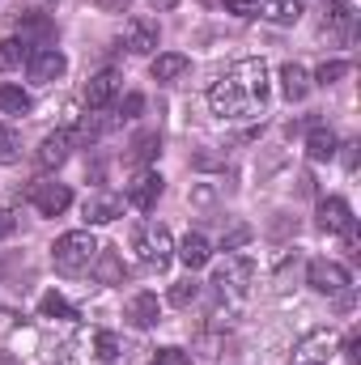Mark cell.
<instances>
[{
	"instance_id": "1",
	"label": "cell",
	"mask_w": 361,
	"mask_h": 365,
	"mask_svg": "<svg viewBox=\"0 0 361 365\" xmlns=\"http://www.w3.org/2000/svg\"><path fill=\"white\" fill-rule=\"evenodd\" d=\"M264 98H268V68H264V60L247 56V60H234L225 68V77L208 90V106L217 119L238 123V119H251L264 106Z\"/></svg>"
},
{
	"instance_id": "2",
	"label": "cell",
	"mask_w": 361,
	"mask_h": 365,
	"mask_svg": "<svg viewBox=\"0 0 361 365\" xmlns=\"http://www.w3.org/2000/svg\"><path fill=\"white\" fill-rule=\"evenodd\" d=\"M115 357H119V340L106 327H81L56 349V365H111Z\"/></svg>"
},
{
	"instance_id": "3",
	"label": "cell",
	"mask_w": 361,
	"mask_h": 365,
	"mask_svg": "<svg viewBox=\"0 0 361 365\" xmlns=\"http://www.w3.org/2000/svg\"><path fill=\"white\" fill-rule=\"evenodd\" d=\"M98 251H102V242L93 238L90 230H68V234H60V238H56L51 259H56V268H60V272L77 276V272H90V268H93Z\"/></svg>"
},
{
	"instance_id": "4",
	"label": "cell",
	"mask_w": 361,
	"mask_h": 365,
	"mask_svg": "<svg viewBox=\"0 0 361 365\" xmlns=\"http://www.w3.org/2000/svg\"><path fill=\"white\" fill-rule=\"evenodd\" d=\"M132 251H136V259L145 268H158L162 272L175 259V238H171V230L162 221H141L136 234H132Z\"/></svg>"
},
{
	"instance_id": "5",
	"label": "cell",
	"mask_w": 361,
	"mask_h": 365,
	"mask_svg": "<svg viewBox=\"0 0 361 365\" xmlns=\"http://www.w3.org/2000/svg\"><path fill=\"white\" fill-rule=\"evenodd\" d=\"M251 280H255V264L247 255H230L217 272H213V289L217 293H230V297H247L251 293Z\"/></svg>"
},
{
	"instance_id": "6",
	"label": "cell",
	"mask_w": 361,
	"mask_h": 365,
	"mask_svg": "<svg viewBox=\"0 0 361 365\" xmlns=\"http://www.w3.org/2000/svg\"><path fill=\"white\" fill-rule=\"evenodd\" d=\"M306 284H310L315 293L336 297V293H345L353 280H349V268L336 264V259H310V264H306Z\"/></svg>"
},
{
	"instance_id": "7",
	"label": "cell",
	"mask_w": 361,
	"mask_h": 365,
	"mask_svg": "<svg viewBox=\"0 0 361 365\" xmlns=\"http://www.w3.org/2000/svg\"><path fill=\"white\" fill-rule=\"evenodd\" d=\"M332 353H336V336H332V327H315V331H306V336L298 340V349H293V365H327Z\"/></svg>"
},
{
	"instance_id": "8",
	"label": "cell",
	"mask_w": 361,
	"mask_h": 365,
	"mask_svg": "<svg viewBox=\"0 0 361 365\" xmlns=\"http://www.w3.org/2000/svg\"><path fill=\"white\" fill-rule=\"evenodd\" d=\"M30 204L43 212V217H60L68 204H73V191L64 187V182H30Z\"/></svg>"
},
{
	"instance_id": "9",
	"label": "cell",
	"mask_w": 361,
	"mask_h": 365,
	"mask_svg": "<svg viewBox=\"0 0 361 365\" xmlns=\"http://www.w3.org/2000/svg\"><path fill=\"white\" fill-rule=\"evenodd\" d=\"M162 191H166V179H162L158 170H145V175H136V179L128 182V204H132L136 212H149V208L162 200Z\"/></svg>"
},
{
	"instance_id": "10",
	"label": "cell",
	"mask_w": 361,
	"mask_h": 365,
	"mask_svg": "<svg viewBox=\"0 0 361 365\" xmlns=\"http://www.w3.org/2000/svg\"><path fill=\"white\" fill-rule=\"evenodd\" d=\"M158 38H162V30H158L153 17H132L128 30H123V47H128L132 56H149V51H158Z\"/></svg>"
},
{
	"instance_id": "11",
	"label": "cell",
	"mask_w": 361,
	"mask_h": 365,
	"mask_svg": "<svg viewBox=\"0 0 361 365\" xmlns=\"http://www.w3.org/2000/svg\"><path fill=\"white\" fill-rule=\"evenodd\" d=\"M30 81H39V86H51V81H60L64 73H68V60L56 51V47H43V51H30Z\"/></svg>"
},
{
	"instance_id": "12",
	"label": "cell",
	"mask_w": 361,
	"mask_h": 365,
	"mask_svg": "<svg viewBox=\"0 0 361 365\" xmlns=\"http://www.w3.org/2000/svg\"><path fill=\"white\" fill-rule=\"evenodd\" d=\"M17 30H21V43H26V47H43V43L56 38V21H51L47 13H34V9L17 17Z\"/></svg>"
},
{
	"instance_id": "13",
	"label": "cell",
	"mask_w": 361,
	"mask_h": 365,
	"mask_svg": "<svg viewBox=\"0 0 361 365\" xmlns=\"http://www.w3.org/2000/svg\"><path fill=\"white\" fill-rule=\"evenodd\" d=\"M123 217V200L111 195V191H93L86 200V225H111Z\"/></svg>"
},
{
	"instance_id": "14",
	"label": "cell",
	"mask_w": 361,
	"mask_h": 365,
	"mask_svg": "<svg viewBox=\"0 0 361 365\" xmlns=\"http://www.w3.org/2000/svg\"><path fill=\"white\" fill-rule=\"evenodd\" d=\"M349 221H353L349 200H340V195L319 200V230H323V234H345V225H349Z\"/></svg>"
},
{
	"instance_id": "15",
	"label": "cell",
	"mask_w": 361,
	"mask_h": 365,
	"mask_svg": "<svg viewBox=\"0 0 361 365\" xmlns=\"http://www.w3.org/2000/svg\"><path fill=\"white\" fill-rule=\"evenodd\" d=\"M77 145V136H73V128H60V132H51V136H43V145H39V166H60L64 158H68V149Z\"/></svg>"
},
{
	"instance_id": "16",
	"label": "cell",
	"mask_w": 361,
	"mask_h": 365,
	"mask_svg": "<svg viewBox=\"0 0 361 365\" xmlns=\"http://www.w3.org/2000/svg\"><path fill=\"white\" fill-rule=\"evenodd\" d=\"M115 93H119V73L115 68H102L98 77H90V86H86V102H90V110H102Z\"/></svg>"
},
{
	"instance_id": "17",
	"label": "cell",
	"mask_w": 361,
	"mask_h": 365,
	"mask_svg": "<svg viewBox=\"0 0 361 365\" xmlns=\"http://www.w3.org/2000/svg\"><path fill=\"white\" fill-rule=\"evenodd\" d=\"M128 319H132V327H158L162 323V306H158V297L153 293H136L132 302H128Z\"/></svg>"
},
{
	"instance_id": "18",
	"label": "cell",
	"mask_w": 361,
	"mask_h": 365,
	"mask_svg": "<svg viewBox=\"0 0 361 365\" xmlns=\"http://www.w3.org/2000/svg\"><path fill=\"white\" fill-rule=\"evenodd\" d=\"M179 259H183V268H187V272H200V268L213 259L208 238H204V234H187V238L179 242Z\"/></svg>"
},
{
	"instance_id": "19",
	"label": "cell",
	"mask_w": 361,
	"mask_h": 365,
	"mask_svg": "<svg viewBox=\"0 0 361 365\" xmlns=\"http://www.w3.org/2000/svg\"><path fill=\"white\" fill-rule=\"evenodd\" d=\"M102 284H123V276H128V268H123V259L111 251V247H102L98 251V259H93V268H90Z\"/></svg>"
},
{
	"instance_id": "20",
	"label": "cell",
	"mask_w": 361,
	"mask_h": 365,
	"mask_svg": "<svg viewBox=\"0 0 361 365\" xmlns=\"http://www.w3.org/2000/svg\"><path fill=\"white\" fill-rule=\"evenodd\" d=\"M187 68H191V60H187V56L166 51V56H158V60H153V68H149V73H153V81H166V86H171V81L187 77Z\"/></svg>"
},
{
	"instance_id": "21",
	"label": "cell",
	"mask_w": 361,
	"mask_h": 365,
	"mask_svg": "<svg viewBox=\"0 0 361 365\" xmlns=\"http://www.w3.org/2000/svg\"><path fill=\"white\" fill-rule=\"evenodd\" d=\"M336 132L332 128H310V136H306V153H310V162H332L336 158Z\"/></svg>"
},
{
	"instance_id": "22",
	"label": "cell",
	"mask_w": 361,
	"mask_h": 365,
	"mask_svg": "<svg viewBox=\"0 0 361 365\" xmlns=\"http://www.w3.org/2000/svg\"><path fill=\"white\" fill-rule=\"evenodd\" d=\"M280 93H285L289 102H302V98L310 93V77H306L302 64H285V68H280Z\"/></svg>"
},
{
	"instance_id": "23",
	"label": "cell",
	"mask_w": 361,
	"mask_h": 365,
	"mask_svg": "<svg viewBox=\"0 0 361 365\" xmlns=\"http://www.w3.org/2000/svg\"><path fill=\"white\" fill-rule=\"evenodd\" d=\"M158 153H162V136H158V132H141V136L132 140L128 162H132V166H149V162H158Z\"/></svg>"
},
{
	"instance_id": "24",
	"label": "cell",
	"mask_w": 361,
	"mask_h": 365,
	"mask_svg": "<svg viewBox=\"0 0 361 365\" xmlns=\"http://www.w3.org/2000/svg\"><path fill=\"white\" fill-rule=\"evenodd\" d=\"M34 102L21 86H0V115H26Z\"/></svg>"
},
{
	"instance_id": "25",
	"label": "cell",
	"mask_w": 361,
	"mask_h": 365,
	"mask_svg": "<svg viewBox=\"0 0 361 365\" xmlns=\"http://www.w3.org/2000/svg\"><path fill=\"white\" fill-rule=\"evenodd\" d=\"M302 13H306V0H272L268 4V21L276 26H293Z\"/></svg>"
},
{
	"instance_id": "26",
	"label": "cell",
	"mask_w": 361,
	"mask_h": 365,
	"mask_svg": "<svg viewBox=\"0 0 361 365\" xmlns=\"http://www.w3.org/2000/svg\"><path fill=\"white\" fill-rule=\"evenodd\" d=\"M26 60H30V47H26L21 38H4V43H0V68H4V73H9V68H21Z\"/></svg>"
},
{
	"instance_id": "27",
	"label": "cell",
	"mask_w": 361,
	"mask_h": 365,
	"mask_svg": "<svg viewBox=\"0 0 361 365\" xmlns=\"http://www.w3.org/2000/svg\"><path fill=\"white\" fill-rule=\"evenodd\" d=\"M39 314L43 319H77V310L60 297V293H43V302H39Z\"/></svg>"
},
{
	"instance_id": "28",
	"label": "cell",
	"mask_w": 361,
	"mask_h": 365,
	"mask_svg": "<svg viewBox=\"0 0 361 365\" xmlns=\"http://www.w3.org/2000/svg\"><path fill=\"white\" fill-rule=\"evenodd\" d=\"M353 4H357V0H336V4L327 9V21H323V26H332V30H349V26H353V17H357V13H353Z\"/></svg>"
},
{
	"instance_id": "29",
	"label": "cell",
	"mask_w": 361,
	"mask_h": 365,
	"mask_svg": "<svg viewBox=\"0 0 361 365\" xmlns=\"http://www.w3.org/2000/svg\"><path fill=\"white\" fill-rule=\"evenodd\" d=\"M349 73H353V68H349L345 60H323L319 73H315V81H319V86H336V81H345Z\"/></svg>"
},
{
	"instance_id": "30",
	"label": "cell",
	"mask_w": 361,
	"mask_h": 365,
	"mask_svg": "<svg viewBox=\"0 0 361 365\" xmlns=\"http://www.w3.org/2000/svg\"><path fill=\"white\" fill-rule=\"evenodd\" d=\"M21 158V140H17V132L13 128H0V166H13Z\"/></svg>"
},
{
	"instance_id": "31",
	"label": "cell",
	"mask_w": 361,
	"mask_h": 365,
	"mask_svg": "<svg viewBox=\"0 0 361 365\" xmlns=\"http://www.w3.org/2000/svg\"><path fill=\"white\" fill-rule=\"evenodd\" d=\"M200 297V284L187 276V280H179V284H171V306H179V310H187L191 302Z\"/></svg>"
},
{
	"instance_id": "32",
	"label": "cell",
	"mask_w": 361,
	"mask_h": 365,
	"mask_svg": "<svg viewBox=\"0 0 361 365\" xmlns=\"http://www.w3.org/2000/svg\"><path fill=\"white\" fill-rule=\"evenodd\" d=\"M149 365H191V353H183V349H158Z\"/></svg>"
},
{
	"instance_id": "33",
	"label": "cell",
	"mask_w": 361,
	"mask_h": 365,
	"mask_svg": "<svg viewBox=\"0 0 361 365\" xmlns=\"http://www.w3.org/2000/svg\"><path fill=\"white\" fill-rule=\"evenodd\" d=\"M141 110H145V98H141V93H128V98L119 102V119H136Z\"/></svg>"
},
{
	"instance_id": "34",
	"label": "cell",
	"mask_w": 361,
	"mask_h": 365,
	"mask_svg": "<svg viewBox=\"0 0 361 365\" xmlns=\"http://www.w3.org/2000/svg\"><path fill=\"white\" fill-rule=\"evenodd\" d=\"M243 242H251V230H247V225H238V230H230V234H225V242H221V251H238Z\"/></svg>"
},
{
	"instance_id": "35",
	"label": "cell",
	"mask_w": 361,
	"mask_h": 365,
	"mask_svg": "<svg viewBox=\"0 0 361 365\" xmlns=\"http://www.w3.org/2000/svg\"><path fill=\"white\" fill-rule=\"evenodd\" d=\"M340 353L349 357V361H361V331L353 327L349 336H345V344H340Z\"/></svg>"
},
{
	"instance_id": "36",
	"label": "cell",
	"mask_w": 361,
	"mask_h": 365,
	"mask_svg": "<svg viewBox=\"0 0 361 365\" xmlns=\"http://www.w3.org/2000/svg\"><path fill=\"white\" fill-rule=\"evenodd\" d=\"M221 162H225L221 153H195V158H191V166H195V170H217Z\"/></svg>"
},
{
	"instance_id": "37",
	"label": "cell",
	"mask_w": 361,
	"mask_h": 365,
	"mask_svg": "<svg viewBox=\"0 0 361 365\" xmlns=\"http://www.w3.org/2000/svg\"><path fill=\"white\" fill-rule=\"evenodd\" d=\"M230 13H238V17H255L260 9H255V0H221Z\"/></svg>"
},
{
	"instance_id": "38",
	"label": "cell",
	"mask_w": 361,
	"mask_h": 365,
	"mask_svg": "<svg viewBox=\"0 0 361 365\" xmlns=\"http://www.w3.org/2000/svg\"><path fill=\"white\" fill-rule=\"evenodd\" d=\"M98 4V13H128L132 9V0H93Z\"/></svg>"
},
{
	"instance_id": "39",
	"label": "cell",
	"mask_w": 361,
	"mask_h": 365,
	"mask_svg": "<svg viewBox=\"0 0 361 365\" xmlns=\"http://www.w3.org/2000/svg\"><path fill=\"white\" fill-rule=\"evenodd\" d=\"M345 153H340V162H345V170H357V145L349 140V145H340Z\"/></svg>"
},
{
	"instance_id": "40",
	"label": "cell",
	"mask_w": 361,
	"mask_h": 365,
	"mask_svg": "<svg viewBox=\"0 0 361 365\" xmlns=\"http://www.w3.org/2000/svg\"><path fill=\"white\" fill-rule=\"evenodd\" d=\"M13 225H17V221H13V212H9V208H0V238H9V234H13Z\"/></svg>"
},
{
	"instance_id": "41",
	"label": "cell",
	"mask_w": 361,
	"mask_h": 365,
	"mask_svg": "<svg viewBox=\"0 0 361 365\" xmlns=\"http://www.w3.org/2000/svg\"><path fill=\"white\" fill-rule=\"evenodd\" d=\"M191 204H213V187H195L191 191Z\"/></svg>"
},
{
	"instance_id": "42",
	"label": "cell",
	"mask_w": 361,
	"mask_h": 365,
	"mask_svg": "<svg viewBox=\"0 0 361 365\" xmlns=\"http://www.w3.org/2000/svg\"><path fill=\"white\" fill-rule=\"evenodd\" d=\"M13 331V310H0V336Z\"/></svg>"
}]
</instances>
